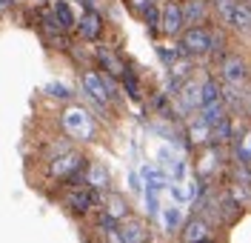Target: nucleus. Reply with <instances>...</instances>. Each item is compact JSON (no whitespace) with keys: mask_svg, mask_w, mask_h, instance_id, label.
<instances>
[{"mask_svg":"<svg viewBox=\"0 0 251 243\" xmlns=\"http://www.w3.org/2000/svg\"><path fill=\"white\" fill-rule=\"evenodd\" d=\"M180 243H200L205 238H211V223L200 217V215H194V217H188L186 223L180 226Z\"/></svg>","mask_w":251,"mask_h":243,"instance_id":"f8f14e48","label":"nucleus"},{"mask_svg":"<svg viewBox=\"0 0 251 243\" xmlns=\"http://www.w3.org/2000/svg\"><path fill=\"white\" fill-rule=\"evenodd\" d=\"M231 143H234V161L237 166H243V169H249L251 166V140H249V129L243 126V132L237 129L234 137H231Z\"/></svg>","mask_w":251,"mask_h":243,"instance_id":"4468645a","label":"nucleus"},{"mask_svg":"<svg viewBox=\"0 0 251 243\" xmlns=\"http://www.w3.org/2000/svg\"><path fill=\"white\" fill-rule=\"evenodd\" d=\"M80 89H83V95L89 97V100H94L97 106H109L111 100H114L111 78L103 75V72H97V69H83V75H80Z\"/></svg>","mask_w":251,"mask_h":243,"instance_id":"7ed1b4c3","label":"nucleus"},{"mask_svg":"<svg viewBox=\"0 0 251 243\" xmlns=\"http://www.w3.org/2000/svg\"><path fill=\"white\" fill-rule=\"evenodd\" d=\"M160 217H163V229H166L169 235H177L180 226H183V206H177V203H174V206H166Z\"/></svg>","mask_w":251,"mask_h":243,"instance_id":"f3484780","label":"nucleus"},{"mask_svg":"<svg viewBox=\"0 0 251 243\" xmlns=\"http://www.w3.org/2000/svg\"><path fill=\"white\" fill-rule=\"evenodd\" d=\"M94 54H97V60L103 63V75H109V78H123V75H126L123 60H120L117 54H111L109 49L97 46V49H94Z\"/></svg>","mask_w":251,"mask_h":243,"instance_id":"2eb2a0df","label":"nucleus"},{"mask_svg":"<svg viewBox=\"0 0 251 243\" xmlns=\"http://www.w3.org/2000/svg\"><path fill=\"white\" fill-rule=\"evenodd\" d=\"M186 29L183 23V15H180V0H163L160 3V26L157 32H163L166 37H177V34Z\"/></svg>","mask_w":251,"mask_h":243,"instance_id":"0eeeda50","label":"nucleus"},{"mask_svg":"<svg viewBox=\"0 0 251 243\" xmlns=\"http://www.w3.org/2000/svg\"><path fill=\"white\" fill-rule=\"evenodd\" d=\"M180 15L186 26H205L211 20V6L208 0H180Z\"/></svg>","mask_w":251,"mask_h":243,"instance_id":"9d476101","label":"nucleus"},{"mask_svg":"<svg viewBox=\"0 0 251 243\" xmlns=\"http://www.w3.org/2000/svg\"><path fill=\"white\" fill-rule=\"evenodd\" d=\"M174 40H177L180 57H188V60H203L223 49V32H214L211 26H186Z\"/></svg>","mask_w":251,"mask_h":243,"instance_id":"f257e3e1","label":"nucleus"},{"mask_svg":"<svg viewBox=\"0 0 251 243\" xmlns=\"http://www.w3.org/2000/svg\"><path fill=\"white\" fill-rule=\"evenodd\" d=\"M188 137H191V146H211V129L205 126L200 117H194L191 120V126H188Z\"/></svg>","mask_w":251,"mask_h":243,"instance_id":"dca6fc26","label":"nucleus"},{"mask_svg":"<svg viewBox=\"0 0 251 243\" xmlns=\"http://www.w3.org/2000/svg\"><path fill=\"white\" fill-rule=\"evenodd\" d=\"M249 57L240 54V52H228L223 60H220V83L223 86H237V89H246L249 86Z\"/></svg>","mask_w":251,"mask_h":243,"instance_id":"20e7f679","label":"nucleus"},{"mask_svg":"<svg viewBox=\"0 0 251 243\" xmlns=\"http://www.w3.org/2000/svg\"><path fill=\"white\" fill-rule=\"evenodd\" d=\"M114 235H117V241L120 243H149V226H146V220H140V217H126V220H120L117 226H114Z\"/></svg>","mask_w":251,"mask_h":243,"instance_id":"6e6552de","label":"nucleus"},{"mask_svg":"<svg viewBox=\"0 0 251 243\" xmlns=\"http://www.w3.org/2000/svg\"><path fill=\"white\" fill-rule=\"evenodd\" d=\"M9 6H12V0H0V15H3V12H6Z\"/></svg>","mask_w":251,"mask_h":243,"instance_id":"4be33fe9","label":"nucleus"},{"mask_svg":"<svg viewBox=\"0 0 251 243\" xmlns=\"http://www.w3.org/2000/svg\"><path fill=\"white\" fill-rule=\"evenodd\" d=\"M217 20L223 23L226 32L237 34V37H249V32H251V6H249V0H237L234 6H231L223 17H217Z\"/></svg>","mask_w":251,"mask_h":243,"instance_id":"39448f33","label":"nucleus"},{"mask_svg":"<svg viewBox=\"0 0 251 243\" xmlns=\"http://www.w3.org/2000/svg\"><path fill=\"white\" fill-rule=\"evenodd\" d=\"M128 3H131V9H134V12H137V15H140L143 9H146V6H149V3H154V0H128Z\"/></svg>","mask_w":251,"mask_h":243,"instance_id":"412c9836","label":"nucleus"},{"mask_svg":"<svg viewBox=\"0 0 251 243\" xmlns=\"http://www.w3.org/2000/svg\"><path fill=\"white\" fill-rule=\"evenodd\" d=\"M83 155L75 152V149H66V152H57V158H51L49 163V175L57 180H66V178H77L83 172Z\"/></svg>","mask_w":251,"mask_h":243,"instance_id":"423d86ee","label":"nucleus"},{"mask_svg":"<svg viewBox=\"0 0 251 243\" xmlns=\"http://www.w3.org/2000/svg\"><path fill=\"white\" fill-rule=\"evenodd\" d=\"M83 178H86V186L92 189V192H106L111 186V172L106 163L94 161L86 166V172H83Z\"/></svg>","mask_w":251,"mask_h":243,"instance_id":"ddd939ff","label":"nucleus"},{"mask_svg":"<svg viewBox=\"0 0 251 243\" xmlns=\"http://www.w3.org/2000/svg\"><path fill=\"white\" fill-rule=\"evenodd\" d=\"M46 95L49 97H63V100H69V97H72V92H69L63 83H49V86H46Z\"/></svg>","mask_w":251,"mask_h":243,"instance_id":"aec40b11","label":"nucleus"},{"mask_svg":"<svg viewBox=\"0 0 251 243\" xmlns=\"http://www.w3.org/2000/svg\"><path fill=\"white\" fill-rule=\"evenodd\" d=\"M51 17L57 20V26H60L63 32L75 29V20H77V17L72 15V9H69V3H66V0H57V3H54V9H51Z\"/></svg>","mask_w":251,"mask_h":243,"instance_id":"a211bd4d","label":"nucleus"},{"mask_svg":"<svg viewBox=\"0 0 251 243\" xmlns=\"http://www.w3.org/2000/svg\"><path fill=\"white\" fill-rule=\"evenodd\" d=\"M128 215H131V206H128L126 194H120V192H109L106 194V200H103V217H106L109 226H117V223L126 220Z\"/></svg>","mask_w":251,"mask_h":243,"instance_id":"9b49d317","label":"nucleus"},{"mask_svg":"<svg viewBox=\"0 0 251 243\" xmlns=\"http://www.w3.org/2000/svg\"><path fill=\"white\" fill-rule=\"evenodd\" d=\"M60 126L69 137H75L80 143H92L94 137H97V123H94V117L89 114V109L80 106V103H69V106L63 109Z\"/></svg>","mask_w":251,"mask_h":243,"instance_id":"f03ea898","label":"nucleus"},{"mask_svg":"<svg viewBox=\"0 0 251 243\" xmlns=\"http://www.w3.org/2000/svg\"><path fill=\"white\" fill-rule=\"evenodd\" d=\"M66 206H69L72 212L86 215V212L94 206V192H86V189H83V192H72L69 194V200H66Z\"/></svg>","mask_w":251,"mask_h":243,"instance_id":"6ab92c4d","label":"nucleus"},{"mask_svg":"<svg viewBox=\"0 0 251 243\" xmlns=\"http://www.w3.org/2000/svg\"><path fill=\"white\" fill-rule=\"evenodd\" d=\"M200 243H214V238H205V241H200Z\"/></svg>","mask_w":251,"mask_h":243,"instance_id":"5701e85b","label":"nucleus"},{"mask_svg":"<svg viewBox=\"0 0 251 243\" xmlns=\"http://www.w3.org/2000/svg\"><path fill=\"white\" fill-rule=\"evenodd\" d=\"M75 29L80 32L83 40L94 43V40H100V37H103V15H100L97 9H86V12L75 20Z\"/></svg>","mask_w":251,"mask_h":243,"instance_id":"1a4fd4ad","label":"nucleus"}]
</instances>
